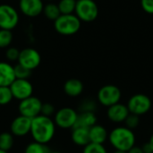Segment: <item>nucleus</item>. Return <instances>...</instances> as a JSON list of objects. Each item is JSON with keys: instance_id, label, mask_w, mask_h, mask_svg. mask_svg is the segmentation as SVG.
<instances>
[{"instance_id": "33", "label": "nucleus", "mask_w": 153, "mask_h": 153, "mask_svg": "<svg viewBox=\"0 0 153 153\" xmlns=\"http://www.w3.org/2000/svg\"><path fill=\"white\" fill-rule=\"evenodd\" d=\"M142 148V150H143V153H153L152 149V146L150 145V143L147 142V143H143V146L141 147Z\"/></svg>"}, {"instance_id": "8", "label": "nucleus", "mask_w": 153, "mask_h": 153, "mask_svg": "<svg viewBox=\"0 0 153 153\" xmlns=\"http://www.w3.org/2000/svg\"><path fill=\"white\" fill-rule=\"evenodd\" d=\"M41 107L42 101L35 96H30L20 101L18 105V111L21 116L32 119L40 115Z\"/></svg>"}, {"instance_id": "23", "label": "nucleus", "mask_w": 153, "mask_h": 153, "mask_svg": "<svg viewBox=\"0 0 153 153\" xmlns=\"http://www.w3.org/2000/svg\"><path fill=\"white\" fill-rule=\"evenodd\" d=\"M57 5L61 14H71L75 11L76 0H60Z\"/></svg>"}, {"instance_id": "35", "label": "nucleus", "mask_w": 153, "mask_h": 153, "mask_svg": "<svg viewBox=\"0 0 153 153\" xmlns=\"http://www.w3.org/2000/svg\"><path fill=\"white\" fill-rule=\"evenodd\" d=\"M149 143H150V145L152 146V149L153 151V134H152V136H151V138H150V140H149V142H148Z\"/></svg>"}, {"instance_id": "4", "label": "nucleus", "mask_w": 153, "mask_h": 153, "mask_svg": "<svg viewBox=\"0 0 153 153\" xmlns=\"http://www.w3.org/2000/svg\"><path fill=\"white\" fill-rule=\"evenodd\" d=\"M74 13L81 22H91L99 15V7L93 0H77Z\"/></svg>"}, {"instance_id": "19", "label": "nucleus", "mask_w": 153, "mask_h": 153, "mask_svg": "<svg viewBox=\"0 0 153 153\" xmlns=\"http://www.w3.org/2000/svg\"><path fill=\"white\" fill-rule=\"evenodd\" d=\"M98 118L94 112H80L78 114L77 121L74 126L79 127L91 128L94 125L97 124Z\"/></svg>"}, {"instance_id": "27", "label": "nucleus", "mask_w": 153, "mask_h": 153, "mask_svg": "<svg viewBox=\"0 0 153 153\" xmlns=\"http://www.w3.org/2000/svg\"><path fill=\"white\" fill-rule=\"evenodd\" d=\"M82 153H108V151L103 144L90 143L83 147Z\"/></svg>"}, {"instance_id": "36", "label": "nucleus", "mask_w": 153, "mask_h": 153, "mask_svg": "<svg viewBox=\"0 0 153 153\" xmlns=\"http://www.w3.org/2000/svg\"><path fill=\"white\" fill-rule=\"evenodd\" d=\"M114 153H127V152H122V151H115Z\"/></svg>"}, {"instance_id": "34", "label": "nucleus", "mask_w": 153, "mask_h": 153, "mask_svg": "<svg viewBox=\"0 0 153 153\" xmlns=\"http://www.w3.org/2000/svg\"><path fill=\"white\" fill-rule=\"evenodd\" d=\"M127 153H143V150H142V148L141 147H139V146H134V147H132Z\"/></svg>"}, {"instance_id": "6", "label": "nucleus", "mask_w": 153, "mask_h": 153, "mask_svg": "<svg viewBox=\"0 0 153 153\" xmlns=\"http://www.w3.org/2000/svg\"><path fill=\"white\" fill-rule=\"evenodd\" d=\"M122 98L120 89L113 84H107L102 86L97 94L98 102L104 107H110L119 103Z\"/></svg>"}, {"instance_id": "11", "label": "nucleus", "mask_w": 153, "mask_h": 153, "mask_svg": "<svg viewBox=\"0 0 153 153\" xmlns=\"http://www.w3.org/2000/svg\"><path fill=\"white\" fill-rule=\"evenodd\" d=\"M9 87L13 99L20 101L32 96L33 94V86L29 80L15 79Z\"/></svg>"}, {"instance_id": "39", "label": "nucleus", "mask_w": 153, "mask_h": 153, "mask_svg": "<svg viewBox=\"0 0 153 153\" xmlns=\"http://www.w3.org/2000/svg\"><path fill=\"white\" fill-rule=\"evenodd\" d=\"M48 1H53V0H48Z\"/></svg>"}, {"instance_id": "31", "label": "nucleus", "mask_w": 153, "mask_h": 153, "mask_svg": "<svg viewBox=\"0 0 153 153\" xmlns=\"http://www.w3.org/2000/svg\"><path fill=\"white\" fill-rule=\"evenodd\" d=\"M20 51L16 48H8L5 51V57L10 62L18 61Z\"/></svg>"}, {"instance_id": "15", "label": "nucleus", "mask_w": 153, "mask_h": 153, "mask_svg": "<svg viewBox=\"0 0 153 153\" xmlns=\"http://www.w3.org/2000/svg\"><path fill=\"white\" fill-rule=\"evenodd\" d=\"M15 79L13 66L7 62H0V87H9Z\"/></svg>"}, {"instance_id": "9", "label": "nucleus", "mask_w": 153, "mask_h": 153, "mask_svg": "<svg viewBox=\"0 0 153 153\" xmlns=\"http://www.w3.org/2000/svg\"><path fill=\"white\" fill-rule=\"evenodd\" d=\"M19 22V14L17 11L7 4H0V29L12 30Z\"/></svg>"}, {"instance_id": "2", "label": "nucleus", "mask_w": 153, "mask_h": 153, "mask_svg": "<svg viewBox=\"0 0 153 153\" xmlns=\"http://www.w3.org/2000/svg\"><path fill=\"white\" fill-rule=\"evenodd\" d=\"M108 142L116 151L128 152L135 145L136 138L133 130L124 126H117L108 133Z\"/></svg>"}, {"instance_id": "10", "label": "nucleus", "mask_w": 153, "mask_h": 153, "mask_svg": "<svg viewBox=\"0 0 153 153\" xmlns=\"http://www.w3.org/2000/svg\"><path fill=\"white\" fill-rule=\"evenodd\" d=\"M18 64L32 71L36 69L41 62V56L39 53L32 48H26L20 51Z\"/></svg>"}, {"instance_id": "13", "label": "nucleus", "mask_w": 153, "mask_h": 153, "mask_svg": "<svg viewBox=\"0 0 153 153\" xmlns=\"http://www.w3.org/2000/svg\"><path fill=\"white\" fill-rule=\"evenodd\" d=\"M19 7L24 15L36 17L42 13L44 5L42 0H20Z\"/></svg>"}, {"instance_id": "25", "label": "nucleus", "mask_w": 153, "mask_h": 153, "mask_svg": "<svg viewBox=\"0 0 153 153\" xmlns=\"http://www.w3.org/2000/svg\"><path fill=\"white\" fill-rule=\"evenodd\" d=\"M96 109H97V102L91 99L83 100L79 106L80 112H94L95 113Z\"/></svg>"}, {"instance_id": "3", "label": "nucleus", "mask_w": 153, "mask_h": 153, "mask_svg": "<svg viewBox=\"0 0 153 153\" xmlns=\"http://www.w3.org/2000/svg\"><path fill=\"white\" fill-rule=\"evenodd\" d=\"M81 22L75 14H61L54 21V28L61 35L71 36L79 31Z\"/></svg>"}, {"instance_id": "30", "label": "nucleus", "mask_w": 153, "mask_h": 153, "mask_svg": "<svg viewBox=\"0 0 153 153\" xmlns=\"http://www.w3.org/2000/svg\"><path fill=\"white\" fill-rule=\"evenodd\" d=\"M56 113V108L55 107L48 102L46 103H42V107H41V110H40V115L50 117L53 115H55Z\"/></svg>"}, {"instance_id": "28", "label": "nucleus", "mask_w": 153, "mask_h": 153, "mask_svg": "<svg viewBox=\"0 0 153 153\" xmlns=\"http://www.w3.org/2000/svg\"><path fill=\"white\" fill-rule=\"evenodd\" d=\"M14 68V74L16 79H25L28 80L29 77L31 75V71L27 69L26 67L21 65L20 64H17L13 66Z\"/></svg>"}, {"instance_id": "17", "label": "nucleus", "mask_w": 153, "mask_h": 153, "mask_svg": "<svg viewBox=\"0 0 153 153\" xmlns=\"http://www.w3.org/2000/svg\"><path fill=\"white\" fill-rule=\"evenodd\" d=\"M89 129L85 127H79L75 126L72 128L71 133V139L73 143L77 146L84 147L88 143H90V135H89Z\"/></svg>"}, {"instance_id": "32", "label": "nucleus", "mask_w": 153, "mask_h": 153, "mask_svg": "<svg viewBox=\"0 0 153 153\" xmlns=\"http://www.w3.org/2000/svg\"><path fill=\"white\" fill-rule=\"evenodd\" d=\"M141 5L145 13L153 14V0H141Z\"/></svg>"}, {"instance_id": "38", "label": "nucleus", "mask_w": 153, "mask_h": 153, "mask_svg": "<svg viewBox=\"0 0 153 153\" xmlns=\"http://www.w3.org/2000/svg\"><path fill=\"white\" fill-rule=\"evenodd\" d=\"M0 153H8V152H4L3 150H0Z\"/></svg>"}, {"instance_id": "16", "label": "nucleus", "mask_w": 153, "mask_h": 153, "mask_svg": "<svg viewBox=\"0 0 153 153\" xmlns=\"http://www.w3.org/2000/svg\"><path fill=\"white\" fill-rule=\"evenodd\" d=\"M90 143L104 144L108 139V130L101 125H94L89 129Z\"/></svg>"}, {"instance_id": "29", "label": "nucleus", "mask_w": 153, "mask_h": 153, "mask_svg": "<svg viewBox=\"0 0 153 153\" xmlns=\"http://www.w3.org/2000/svg\"><path fill=\"white\" fill-rule=\"evenodd\" d=\"M140 117L137 116V115H134V114H129L128 117H126V119L125 120V126L131 129V130H134L135 128H137L140 125Z\"/></svg>"}, {"instance_id": "20", "label": "nucleus", "mask_w": 153, "mask_h": 153, "mask_svg": "<svg viewBox=\"0 0 153 153\" xmlns=\"http://www.w3.org/2000/svg\"><path fill=\"white\" fill-rule=\"evenodd\" d=\"M14 144V136L10 132L0 134V150L9 152Z\"/></svg>"}, {"instance_id": "1", "label": "nucleus", "mask_w": 153, "mask_h": 153, "mask_svg": "<svg viewBox=\"0 0 153 153\" xmlns=\"http://www.w3.org/2000/svg\"><path fill=\"white\" fill-rule=\"evenodd\" d=\"M56 124L51 117L39 115L31 119L30 135L33 141L48 144L56 134Z\"/></svg>"}, {"instance_id": "26", "label": "nucleus", "mask_w": 153, "mask_h": 153, "mask_svg": "<svg viewBox=\"0 0 153 153\" xmlns=\"http://www.w3.org/2000/svg\"><path fill=\"white\" fill-rule=\"evenodd\" d=\"M13 99V97L10 87H0V106L8 105Z\"/></svg>"}, {"instance_id": "5", "label": "nucleus", "mask_w": 153, "mask_h": 153, "mask_svg": "<svg viewBox=\"0 0 153 153\" xmlns=\"http://www.w3.org/2000/svg\"><path fill=\"white\" fill-rule=\"evenodd\" d=\"M152 100L149 96L143 93L133 95L127 101L126 107L130 114L137 115L139 117L147 114L152 108Z\"/></svg>"}, {"instance_id": "37", "label": "nucleus", "mask_w": 153, "mask_h": 153, "mask_svg": "<svg viewBox=\"0 0 153 153\" xmlns=\"http://www.w3.org/2000/svg\"><path fill=\"white\" fill-rule=\"evenodd\" d=\"M49 153H64V152H52V151H51Z\"/></svg>"}, {"instance_id": "22", "label": "nucleus", "mask_w": 153, "mask_h": 153, "mask_svg": "<svg viewBox=\"0 0 153 153\" xmlns=\"http://www.w3.org/2000/svg\"><path fill=\"white\" fill-rule=\"evenodd\" d=\"M51 150L47 144L40 143L38 142H31L25 147L24 153H49Z\"/></svg>"}, {"instance_id": "18", "label": "nucleus", "mask_w": 153, "mask_h": 153, "mask_svg": "<svg viewBox=\"0 0 153 153\" xmlns=\"http://www.w3.org/2000/svg\"><path fill=\"white\" fill-rule=\"evenodd\" d=\"M83 83L78 79H69L64 84L65 93L71 98H76L80 96L83 91Z\"/></svg>"}, {"instance_id": "12", "label": "nucleus", "mask_w": 153, "mask_h": 153, "mask_svg": "<svg viewBox=\"0 0 153 153\" xmlns=\"http://www.w3.org/2000/svg\"><path fill=\"white\" fill-rule=\"evenodd\" d=\"M31 119L19 115L10 125V133L16 137H23L30 134Z\"/></svg>"}, {"instance_id": "14", "label": "nucleus", "mask_w": 153, "mask_h": 153, "mask_svg": "<svg viewBox=\"0 0 153 153\" xmlns=\"http://www.w3.org/2000/svg\"><path fill=\"white\" fill-rule=\"evenodd\" d=\"M129 114L126 105L120 102L108 107L107 110V117L108 120L116 124L124 123Z\"/></svg>"}, {"instance_id": "7", "label": "nucleus", "mask_w": 153, "mask_h": 153, "mask_svg": "<svg viewBox=\"0 0 153 153\" xmlns=\"http://www.w3.org/2000/svg\"><path fill=\"white\" fill-rule=\"evenodd\" d=\"M78 117V112L69 107L58 109L54 115L56 126L61 129H72L74 127Z\"/></svg>"}, {"instance_id": "24", "label": "nucleus", "mask_w": 153, "mask_h": 153, "mask_svg": "<svg viewBox=\"0 0 153 153\" xmlns=\"http://www.w3.org/2000/svg\"><path fill=\"white\" fill-rule=\"evenodd\" d=\"M13 41L12 30L0 29V48H8Z\"/></svg>"}, {"instance_id": "21", "label": "nucleus", "mask_w": 153, "mask_h": 153, "mask_svg": "<svg viewBox=\"0 0 153 153\" xmlns=\"http://www.w3.org/2000/svg\"><path fill=\"white\" fill-rule=\"evenodd\" d=\"M43 13L48 20H51V21L56 20L61 15L58 5L54 3H51V2L48 3L46 5H44Z\"/></svg>"}]
</instances>
